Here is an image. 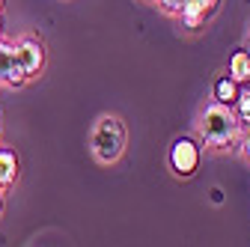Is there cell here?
Instances as JSON below:
<instances>
[{
	"label": "cell",
	"mask_w": 250,
	"mask_h": 247,
	"mask_svg": "<svg viewBox=\"0 0 250 247\" xmlns=\"http://www.w3.org/2000/svg\"><path fill=\"white\" fill-rule=\"evenodd\" d=\"M235 116H238V122H250V89L238 92V99H235Z\"/></svg>",
	"instance_id": "30bf717a"
},
{
	"label": "cell",
	"mask_w": 250,
	"mask_h": 247,
	"mask_svg": "<svg viewBox=\"0 0 250 247\" xmlns=\"http://www.w3.org/2000/svg\"><path fill=\"white\" fill-rule=\"evenodd\" d=\"M170 167L176 176H194L200 167V146L188 137H179L170 146Z\"/></svg>",
	"instance_id": "3957f363"
},
{
	"label": "cell",
	"mask_w": 250,
	"mask_h": 247,
	"mask_svg": "<svg viewBox=\"0 0 250 247\" xmlns=\"http://www.w3.org/2000/svg\"><path fill=\"white\" fill-rule=\"evenodd\" d=\"M24 81H27V75L21 72L18 60H15V45L0 36V83H6V86H21Z\"/></svg>",
	"instance_id": "5b68a950"
},
{
	"label": "cell",
	"mask_w": 250,
	"mask_h": 247,
	"mask_svg": "<svg viewBox=\"0 0 250 247\" xmlns=\"http://www.w3.org/2000/svg\"><path fill=\"white\" fill-rule=\"evenodd\" d=\"M15 60H18V66H21V72L27 75V81L33 78V75H39L42 72V66H45V51H42V45L36 42V39H21V42H15Z\"/></svg>",
	"instance_id": "277c9868"
},
{
	"label": "cell",
	"mask_w": 250,
	"mask_h": 247,
	"mask_svg": "<svg viewBox=\"0 0 250 247\" xmlns=\"http://www.w3.org/2000/svg\"><path fill=\"white\" fill-rule=\"evenodd\" d=\"M89 152H92V158L104 167H110L122 158V152H125V122L116 113H102L92 122Z\"/></svg>",
	"instance_id": "6da1fadb"
},
{
	"label": "cell",
	"mask_w": 250,
	"mask_h": 247,
	"mask_svg": "<svg viewBox=\"0 0 250 247\" xmlns=\"http://www.w3.org/2000/svg\"><path fill=\"white\" fill-rule=\"evenodd\" d=\"M179 18H182V24H185L188 30H200L203 21H206V12H200V9H194V6H185V12H182Z\"/></svg>",
	"instance_id": "9c48e42d"
},
{
	"label": "cell",
	"mask_w": 250,
	"mask_h": 247,
	"mask_svg": "<svg viewBox=\"0 0 250 247\" xmlns=\"http://www.w3.org/2000/svg\"><path fill=\"white\" fill-rule=\"evenodd\" d=\"M211 203H224V191L221 188H211Z\"/></svg>",
	"instance_id": "5bb4252c"
},
{
	"label": "cell",
	"mask_w": 250,
	"mask_h": 247,
	"mask_svg": "<svg viewBox=\"0 0 250 247\" xmlns=\"http://www.w3.org/2000/svg\"><path fill=\"white\" fill-rule=\"evenodd\" d=\"M238 128H241V122L232 104H224V102L208 104L200 116V137L211 149H229L238 140Z\"/></svg>",
	"instance_id": "7a4b0ae2"
},
{
	"label": "cell",
	"mask_w": 250,
	"mask_h": 247,
	"mask_svg": "<svg viewBox=\"0 0 250 247\" xmlns=\"http://www.w3.org/2000/svg\"><path fill=\"white\" fill-rule=\"evenodd\" d=\"M0 12H3V0H0Z\"/></svg>",
	"instance_id": "e0dca14e"
},
{
	"label": "cell",
	"mask_w": 250,
	"mask_h": 247,
	"mask_svg": "<svg viewBox=\"0 0 250 247\" xmlns=\"http://www.w3.org/2000/svg\"><path fill=\"white\" fill-rule=\"evenodd\" d=\"M158 6H161L167 15H176V18H179V15L185 12V6H188V0H158Z\"/></svg>",
	"instance_id": "8fae6325"
},
{
	"label": "cell",
	"mask_w": 250,
	"mask_h": 247,
	"mask_svg": "<svg viewBox=\"0 0 250 247\" xmlns=\"http://www.w3.org/2000/svg\"><path fill=\"white\" fill-rule=\"evenodd\" d=\"M188 6H194V9H200V12H214V6H217V0H188Z\"/></svg>",
	"instance_id": "4fadbf2b"
},
{
	"label": "cell",
	"mask_w": 250,
	"mask_h": 247,
	"mask_svg": "<svg viewBox=\"0 0 250 247\" xmlns=\"http://www.w3.org/2000/svg\"><path fill=\"white\" fill-rule=\"evenodd\" d=\"M0 36H3V21H0Z\"/></svg>",
	"instance_id": "2e32d148"
},
{
	"label": "cell",
	"mask_w": 250,
	"mask_h": 247,
	"mask_svg": "<svg viewBox=\"0 0 250 247\" xmlns=\"http://www.w3.org/2000/svg\"><path fill=\"white\" fill-rule=\"evenodd\" d=\"M214 99L217 102H224V104H235V99H238V83L227 75V78H221L214 83Z\"/></svg>",
	"instance_id": "ba28073f"
},
{
	"label": "cell",
	"mask_w": 250,
	"mask_h": 247,
	"mask_svg": "<svg viewBox=\"0 0 250 247\" xmlns=\"http://www.w3.org/2000/svg\"><path fill=\"white\" fill-rule=\"evenodd\" d=\"M229 78L235 83H250V51L241 48L229 57Z\"/></svg>",
	"instance_id": "52a82bcc"
},
{
	"label": "cell",
	"mask_w": 250,
	"mask_h": 247,
	"mask_svg": "<svg viewBox=\"0 0 250 247\" xmlns=\"http://www.w3.org/2000/svg\"><path fill=\"white\" fill-rule=\"evenodd\" d=\"M15 179H18V155L12 149L0 146V191L15 185Z\"/></svg>",
	"instance_id": "8992f818"
},
{
	"label": "cell",
	"mask_w": 250,
	"mask_h": 247,
	"mask_svg": "<svg viewBox=\"0 0 250 247\" xmlns=\"http://www.w3.org/2000/svg\"><path fill=\"white\" fill-rule=\"evenodd\" d=\"M238 146L244 152V158L250 161V122H241V128H238Z\"/></svg>",
	"instance_id": "7c38bea8"
},
{
	"label": "cell",
	"mask_w": 250,
	"mask_h": 247,
	"mask_svg": "<svg viewBox=\"0 0 250 247\" xmlns=\"http://www.w3.org/2000/svg\"><path fill=\"white\" fill-rule=\"evenodd\" d=\"M0 211H3V194H0Z\"/></svg>",
	"instance_id": "9a60e30c"
}]
</instances>
